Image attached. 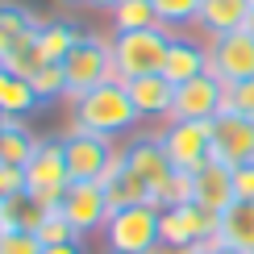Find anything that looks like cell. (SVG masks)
<instances>
[{"label":"cell","mask_w":254,"mask_h":254,"mask_svg":"<svg viewBox=\"0 0 254 254\" xmlns=\"http://www.w3.org/2000/svg\"><path fill=\"white\" fill-rule=\"evenodd\" d=\"M137 121L142 117H137V109H133V100H129L121 79H104L100 88H92V92L71 100V129H83V133L121 137Z\"/></svg>","instance_id":"6da1fadb"},{"label":"cell","mask_w":254,"mask_h":254,"mask_svg":"<svg viewBox=\"0 0 254 254\" xmlns=\"http://www.w3.org/2000/svg\"><path fill=\"white\" fill-rule=\"evenodd\" d=\"M171 29L154 25V29H129V34H113V71L117 79H133V75H154L167 63V46H171Z\"/></svg>","instance_id":"7a4b0ae2"},{"label":"cell","mask_w":254,"mask_h":254,"mask_svg":"<svg viewBox=\"0 0 254 254\" xmlns=\"http://www.w3.org/2000/svg\"><path fill=\"white\" fill-rule=\"evenodd\" d=\"M158 238H163L167 254H188L200 250L217 238V217L204 213L196 200H184V204H163L158 208Z\"/></svg>","instance_id":"3957f363"},{"label":"cell","mask_w":254,"mask_h":254,"mask_svg":"<svg viewBox=\"0 0 254 254\" xmlns=\"http://www.w3.org/2000/svg\"><path fill=\"white\" fill-rule=\"evenodd\" d=\"M104 242L113 254H154L163 246L158 238V204H129L113 208L104 221Z\"/></svg>","instance_id":"277c9868"},{"label":"cell","mask_w":254,"mask_h":254,"mask_svg":"<svg viewBox=\"0 0 254 254\" xmlns=\"http://www.w3.org/2000/svg\"><path fill=\"white\" fill-rule=\"evenodd\" d=\"M71 171H67V150L63 137H38L34 154L25 163V192L38 196L42 204H59V196L67 192Z\"/></svg>","instance_id":"5b68a950"},{"label":"cell","mask_w":254,"mask_h":254,"mask_svg":"<svg viewBox=\"0 0 254 254\" xmlns=\"http://www.w3.org/2000/svg\"><path fill=\"white\" fill-rule=\"evenodd\" d=\"M63 71H67V100H75L83 92L100 88L104 79H117V71H113V46L96 34H83V42L63 59Z\"/></svg>","instance_id":"8992f818"},{"label":"cell","mask_w":254,"mask_h":254,"mask_svg":"<svg viewBox=\"0 0 254 254\" xmlns=\"http://www.w3.org/2000/svg\"><path fill=\"white\" fill-rule=\"evenodd\" d=\"M158 137L175 171H200L213 158V121H171Z\"/></svg>","instance_id":"52a82bcc"},{"label":"cell","mask_w":254,"mask_h":254,"mask_svg":"<svg viewBox=\"0 0 254 254\" xmlns=\"http://www.w3.org/2000/svg\"><path fill=\"white\" fill-rule=\"evenodd\" d=\"M63 150H67L71 179H104L113 171V163L121 158V150L113 146V137L83 133V129H67L63 133Z\"/></svg>","instance_id":"ba28073f"},{"label":"cell","mask_w":254,"mask_h":254,"mask_svg":"<svg viewBox=\"0 0 254 254\" xmlns=\"http://www.w3.org/2000/svg\"><path fill=\"white\" fill-rule=\"evenodd\" d=\"M59 208L67 213V221L75 225L79 238H88L92 229H104V221H109V213H113L100 179H71L67 192L59 196Z\"/></svg>","instance_id":"9c48e42d"},{"label":"cell","mask_w":254,"mask_h":254,"mask_svg":"<svg viewBox=\"0 0 254 254\" xmlns=\"http://www.w3.org/2000/svg\"><path fill=\"white\" fill-rule=\"evenodd\" d=\"M208 71H213L221 83L254 79V38L246 29L208 38Z\"/></svg>","instance_id":"30bf717a"},{"label":"cell","mask_w":254,"mask_h":254,"mask_svg":"<svg viewBox=\"0 0 254 254\" xmlns=\"http://www.w3.org/2000/svg\"><path fill=\"white\" fill-rule=\"evenodd\" d=\"M213 158L229 171L242 163H254V121L234 109H221L213 117Z\"/></svg>","instance_id":"8fae6325"},{"label":"cell","mask_w":254,"mask_h":254,"mask_svg":"<svg viewBox=\"0 0 254 254\" xmlns=\"http://www.w3.org/2000/svg\"><path fill=\"white\" fill-rule=\"evenodd\" d=\"M221 109H225V83L213 71H204L200 79H188L175 88L171 121H213Z\"/></svg>","instance_id":"7c38bea8"},{"label":"cell","mask_w":254,"mask_h":254,"mask_svg":"<svg viewBox=\"0 0 254 254\" xmlns=\"http://www.w3.org/2000/svg\"><path fill=\"white\" fill-rule=\"evenodd\" d=\"M125 92H129L133 109L142 121H158L167 117L171 121V104H175V83L163 75V71H154V75H133V79H121Z\"/></svg>","instance_id":"4fadbf2b"},{"label":"cell","mask_w":254,"mask_h":254,"mask_svg":"<svg viewBox=\"0 0 254 254\" xmlns=\"http://www.w3.org/2000/svg\"><path fill=\"white\" fill-rule=\"evenodd\" d=\"M192 200L204 213L221 217L229 204H234V171H229L225 163H217V158H208L200 171H192Z\"/></svg>","instance_id":"5bb4252c"},{"label":"cell","mask_w":254,"mask_h":254,"mask_svg":"<svg viewBox=\"0 0 254 254\" xmlns=\"http://www.w3.org/2000/svg\"><path fill=\"white\" fill-rule=\"evenodd\" d=\"M121 158L154 188V196H158V188L167 184V175L175 171L171 158H167V150H163V137H158V133H142V137H133V142H125V146H121Z\"/></svg>","instance_id":"9a60e30c"},{"label":"cell","mask_w":254,"mask_h":254,"mask_svg":"<svg viewBox=\"0 0 254 254\" xmlns=\"http://www.w3.org/2000/svg\"><path fill=\"white\" fill-rule=\"evenodd\" d=\"M104 184V196H109V204L113 208H129V204H154V188L146 184L142 175L133 171L125 158H117L113 163V171L100 179Z\"/></svg>","instance_id":"2e32d148"},{"label":"cell","mask_w":254,"mask_h":254,"mask_svg":"<svg viewBox=\"0 0 254 254\" xmlns=\"http://www.w3.org/2000/svg\"><path fill=\"white\" fill-rule=\"evenodd\" d=\"M208 71V46H200L192 38H171V46H167V63H163V75L175 83H188V79H200Z\"/></svg>","instance_id":"e0dca14e"},{"label":"cell","mask_w":254,"mask_h":254,"mask_svg":"<svg viewBox=\"0 0 254 254\" xmlns=\"http://www.w3.org/2000/svg\"><path fill=\"white\" fill-rule=\"evenodd\" d=\"M254 0H200V17L196 25L204 29V38H217V34H234V29L246 25Z\"/></svg>","instance_id":"ac0fdd59"},{"label":"cell","mask_w":254,"mask_h":254,"mask_svg":"<svg viewBox=\"0 0 254 254\" xmlns=\"http://www.w3.org/2000/svg\"><path fill=\"white\" fill-rule=\"evenodd\" d=\"M217 242L254 254V200H234L217 217Z\"/></svg>","instance_id":"d6986e66"},{"label":"cell","mask_w":254,"mask_h":254,"mask_svg":"<svg viewBox=\"0 0 254 254\" xmlns=\"http://www.w3.org/2000/svg\"><path fill=\"white\" fill-rule=\"evenodd\" d=\"M42 100L34 92V83L25 75H13V71L0 63V113L4 117H29V113H38Z\"/></svg>","instance_id":"ffe728a7"},{"label":"cell","mask_w":254,"mask_h":254,"mask_svg":"<svg viewBox=\"0 0 254 254\" xmlns=\"http://www.w3.org/2000/svg\"><path fill=\"white\" fill-rule=\"evenodd\" d=\"M79 42H83V29L75 21H42L38 25V46L46 55V63H63Z\"/></svg>","instance_id":"44dd1931"},{"label":"cell","mask_w":254,"mask_h":254,"mask_svg":"<svg viewBox=\"0 0 254 254\" xmlns=\"http://www.w3.org/2000/svg\"><path fill=\"white\" fill-rule=\"evenodd\" d=\"M38 25L42 21L34 17V8L17 4V0H0V59H4L29 29H38Z\"/></svg>","instance_id":"7402d4cb"},{"label":"cell","mask_w":254,"mask_h":254,"mask_svg":"<svg viewBox=\"0 0 254 254\" xmlns=\"http://www.w3.org/2000/svg\"><path fill=\"white\" fill-rule=\"evenodd\" d=\"M34 146H38V137L29 133L25 117H8L4 133H0V163L21 167V171H25V163H29V154H34Z\"/></svg>","instance_id":"603a6c76"},{"label":"cell","mask_w":254,"mask_h":254,"mask_svg":"<svg viewBox=\"0 0 254 254\" xmlns=\"http://www.w3.org/2000/svg\"><path fill=\"white\" fill-rule=\"evenodd\" d=\"M0 63H4V67L13 71V75H25V79H34L38 71L46 67V55H42V46H38V29H29V34L21 38V42H17V46L8 50V55L0 59Z\"/></svg>","instance_id":"cb8c5ba5"},{"label":"cell","mask_w":254,"mask_h":254,"mask_svg":"<svg viewBox=\"0 0 254 254\" xmlns=\"http://www.w3.org/2000/svg\"><path fill=\"white\" fill-rule=\"evenodd\" d=\"M34 234H38V242H42V246H63V242H79L75 225L67 221V213H63L59 204H50L46 213H42V221L34 225Z\"/></svg>","instance_id":"d4e9b609"},{"label":"cell","mask_w":254,"mask_h":254,"mask_svg":"<svg viewBox=\"0 0 254 254\" xmlns=\"http://www.w3.org/2000/svg\"><path fill=\"white\" fill-rule=\"evenodd\" d=\"M29 83H34L42 109H46V104H55V100H67V71H63V63H46V67H42Z\"/></svg>","instance_id":"484cf974"},{"label":"cell","mask_w":254,"mask_h":254,"mask_svg":"<svg viewBox=\"0 0 254 254\" xmlns=\"http://www.w3.org/2000/svg\"><path fill=\"white\" fill-rule=\"evenodd\" d=\"M154 13H158V25L184 29V25H196L200 0H154Z\"/></svg>","instance_id":"4316f807"},{"label":"cell","mask_w":254,"mask_h":254,"mask_svg":"<svg viewBox=\"0 0 254 254\" xmlns=\"http://www.w3.org/2000/svg\"><path fill=\"white\" fill-rule=\"evenodd\" d=\"M184 200H192V171H171L167 184L158 188L154 204L163 208V204H184Z\"/></svg>","instance_id":"83f0119b"},{"label":"cell","mask_w":254,"mask_h":254,"mask_svg":"<svg viewBox=\"0 0 254 254\" xmlns=\"http://www.w3.org/2000/svg\"><path fill=\"white\" fill-rule=\"evenodd\" d=\"M225 109H234V113H242V117L254 121V79L225 83Z\"/></svg>","instance_id":"f1b7e54d"},{"label":"cell","mask_w":254,"mask_h":254,"mask_svg":"<svg viewBox=\"0 0 254 254\" xmlns=\"http://www.w3.org/2000/svg\"><path fill=\"white\" fill-rule=\"evenodd\" d=\"M0 254H42V242H38L34 229H4Z\"/></svg>","instance_id":"f546056e"},{"label":"cell","mask_w":254,"mask_h":254,"mask_svg":"<svg viewBox=\"0 0 254 254\" xmlns=\"http://www.w3.org/2000/svg\"><path fill=\"white\" fill-rule=\"evenodd\" d=\"M234 196L238 200H254V163L234 167Z\"/></svg>","instance_id":"4dcf8cb0"},{"label":"cell","mask_w":254,"mask_h":254,"mask_svg":"<svg viewBox=\"0 0 254 254\" xmlns=\"http://www.w3.org/2000/svg\"><path fill=\"white\" fill-rule=\"evenodd\" d=\"M42 254H83L79 242H63V246H42Z\"/></svg>","instance_id":"1f68e13d"},{"label":"cell","mask_w":254,"mask_h":254,"mask_svg":"<svg viewBox=\"0 0 254 254\" xmlns=\"http://www.w3.org/2000/svg\"><path fill=\"white\" fill-rule=\"evenodd\" d=\"M204 250H208V254H246V250H234V246H225V242H217V238L208 242Z\"/></svg>","instance_id":"d6a6232c"},{"label":"cell","mask_w":254,"mask_h":254,"mask_svg":"<svg viewBox=\"0 0 254 254\" xmlns=\"http://www.w3.org/2000/svg\"><path fill=\"white\" fill-rule=\"evenodd\" d=\"M88 4H92V8H104V13H113V8H117L121 0H88Z\"/></svg>","instance_id":"836d02e7"},{"label":"cell","mask_w":254,"mask_h":254,"mask_svg":"<svg viewBox=\"0 0 254 254\" xmlns=\"http://www.w3.org/2000/svg\"><path fill=\"white\" fill-rule=\"evenodd\" d=\"M4 229H13V221H8V204H0V238H4Z\"/></svg>","instance_id":"e575fe53"},{"label":"cell","mask_w":254,"mask_h":254,"mask_svg":"<svg viewBox=\"0 0 254 254\" xmlns=\"http://www.w3.org/2000/svg\"><path fill=\"white\" fill-rule=\"evenodd\" d=\"M242 29H246V34L254 38V8H250V17H246V25H242Z\"/></svg>","instance_id":"d590c367"},{"label":"cell","mask_w":254,"mask_h":254,"mask_svg":"<svg viewBox=\"0 0 254 254\" xmlns=\"http://www.w3.org/2000/svg\"><path fill=\"white\" fill-rule=\"evenodd\" d=\"M154 254H167V250H154ZM188 254H208V250H204V246H200V250H188Z\"/></svg>","instance_id":"8d00e7d4"},{"label":"cell","mask_w":254,"mask_h":254,"mask_svg":"<svg viewBox=\"0 0 254 254\" xmlns=\"http://www.w3.org/2000/svg\"><path fill=\"white\" fill-rule=\"evenodd\" d=\"M59 4H88V0H59Z\"/></svg>","instance_id":"74e56055"},{"label":"cell","mask_w":254,"mask_h":254,"mask_svg":"<svg viewBox=\"0 0 254 254\" xmlns=\"http://www.w3.org/2000/svg\"><path fill=\"white\" fill-rule=\"evenodd\" d=\"M4 125H8V117H4V113H0V133H4Z\"/></svg>","instance_id":"f35d334b"},{"label":"cell","mask_w":254,"mask_h":254,"mask_svg":"<svg viewBox=\"0 0 254 254\" xmlns=\"http://www.w3.org/2000/svg\"><path fill=\"white\" fill-rule=\"evenodd\" d=\"M109 254H113V250H109Z\"/></svg>","instance_id":"ab89813d"}]
</instances>
